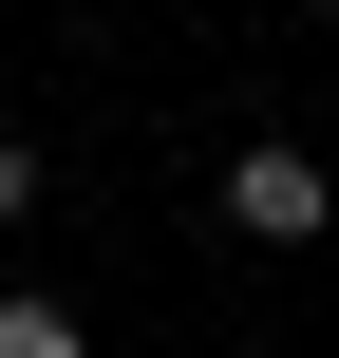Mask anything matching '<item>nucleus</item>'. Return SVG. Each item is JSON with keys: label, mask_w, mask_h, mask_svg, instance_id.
<instances>
[{"label": "nucleus", "mask_w": 339, "mask_h": 358, "mask_svg": "<svg viewBox=\"0 0 339 358\" xmlns=\"http://www.w3.org/2000/svg\"><path fill=\"white\" fill-rule=\"evenodd\" d=\"M0 358H94V340H75L57 302H0Z\"/></svg>", "instance_id": "2"}, {"label": "nucleus", "mask_w": 339, "mask_h": 358, "mask_svg": "<svg viewBox=\"0 0 339 358\" xmlns=\"http://www.w3.org/2000/svg\"><path fill=\"white\" fill-rule=\"evenodd\" d=\"M19 208H38V151H19V132H0V227H19Z\"/></svg>", "instance_id": "3"}, {"label": "nucleus", "mask_w": 339, "mask_h": 358, "mask_svg": "<svg viewBox=\"0 0 339 358\" xmlns=\"http://www.w3.org/2000/svg\"><path fill=\"white\" fill-rule=\"evenodd\" d=\"M226 227H245V245H321V227H339V189L264 132V151H226Z\"/></svg>", "instance_id": "1"}]
</instances>
